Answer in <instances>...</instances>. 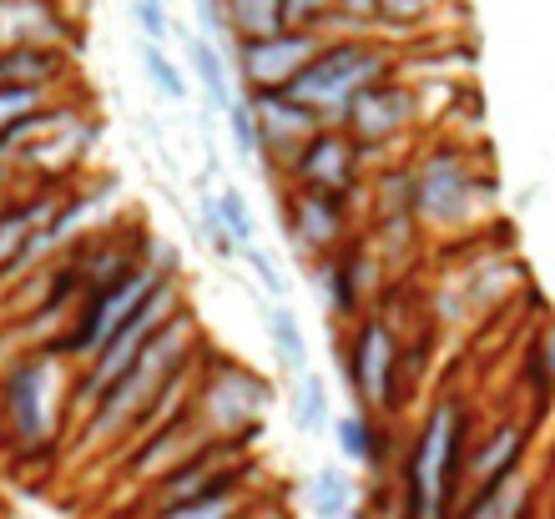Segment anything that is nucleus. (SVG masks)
I'll use <instances>...</instances> for the list:
<instances>
[{"instance_id":"1","label":"nucleus","mask_w":555,"mask_h":519,"mask_svg":"<svg viewBox=\"0 0 555 519\" xmlns=\"http://www.w3.org/2000/svg\"><path fill=\"white\" fill-rule=\"evenodd\" d=\"M460 454H465V414L439 404L424 418L410 459H404V519H444L460 490Z\"/></svg>"},{"instance_id":"2","label":"nucleus","mask_w":555,"mask_h":519,"mask_svg":"<svg viewBox=\"0 0 555 519\" xmlns=\"http://www.w3.org/2000/svg\"><path fill=\"white\" fill-rule=\"evenodd\" d=\"M188 313L167 317L157 328V338L142 348L132 359V368L112 384V389L96 399V424H91V433L96 439H106V433H117L121 424L132 414H142V408H152V399H157L167 384H172L182 368H188Z\"/></svg>"},{"instance_id":"3","label":"nucleus","mask_w":555,"mask_h":519,"mask_svg":"<svg viewBox=\"0 0 555 519\" xmlns=\"http://www.w3.org/2000/svg\"><path fill=\"white\" fill-rule=\"evenodd\" d=\"M384 72H389V56H384L379 46H364V41L328 46V51H319L304 72L293 76V87L283 96H293V102L308 106L313 116L349 112L353 96H364L374 81H384Z\"/></svg>"},{"instance_id":"4","label":"nucleus","mask_w":555,"mask_h":519,"mask_svg":"<svg viewBox=\"0 0 555 519\" xmlns=\"http://www.w3.org/2000/svg\"><path fill=\"white\" fill-rule=\"evenodd\" d=\"M167 283V273L162 268H146V262H137V268H127L121 277H112V283H91L87 298H81V317H76L72 338H66V353H102L106 338L121 328V317H132L137 308L152 298V288H162Z\"/></svg>"},{"instance_id":"5","label":"nucleus","mask_w":555,"mask_h":519,"mask_svg":"<svg viewBox=\"0 0 555 519\" xmlns=\"http://www.w3.org/2000/svg\"><path fill=\"white\" fill-rule=\"evenodd\" d=\"M167 317H177V293L172 283H162V288H152V298H146L142 308H137L132 317H121V328L106 338V348L91 359V378H87V399H102L112 384H117L127 368H132V359L142 353L152 338H157V328L167 323Z\"/></svg>"},{"instance_id":"6","label":"nucleus","mask_w":555,"mask_h":519,"mask_svg":"<svg viewBox=\"0 0 555 519\" xmlns=\"http://www.w3.org/2000/svg\"><path fill=\"white\" fill-rule=\"evenodd\" d=\"M5 418L21 444H41L56 424V368L51 363H21L5 378Z\"/></svg>"},{"instance_id":"7","label":"nucleus","mask_w":555,"mask_h":519,"mask_svg":"<svg viewBox=\"0 0 555 519\" xmlns=\"http://www.w3.org/2000/svg\"><path fill=\"white\" fill-rule=\"evenodd\" d=\"M313 56H319V41H313V36L283 30V36H268V41H248L243 56H237V66H243L253 91H288L293 76L304 72Z\"/></svg>"},{"instance_id":"8","label":"nucleus","mask_w":555,"mask_h":519,"mask_svg":"<svg viewBox=\"0 0 555 519\" xmlns=\"http://www.w3.org/2000/svg\"><path fill=\"white\" fill-rule=\"evenodd\" d=\"M268 399L273 393H268L263 378L243 374V368H222V374H212V384L203 393V418L207 429H243V424L263 414Z\"/></svg>"},{"instance_id":"9","label":"nucleus","mask_w":555,"mask_h":519,"mask_svg":"<svg viewBox=\"0 0 555 519\" xmlns=\"http://www.w3.org/2000/svg\"><path fill=\"white\" fill-rule=\"evenodd\" d=\"M349 374H353V389L359 399L374 408H384L395 399V338L384 323H364L359 338H353V353H349Z\"/></svg>"},{"instance_id":"10","label":"nucleus","mask_w":555,"mask_h":519,"mask_svg":"<svg viewBox=\"0 0 555 519\" xmlns=\"http://www.w3.org/2000/svg\"><path fill=\"white\" fill-rule=\"evenodd\" d=\"M353 172H359V146H353L344 131H319V137L304 146V157H298L304 187L323 192V197H338V192L353 182Z\"/></svg>"},{"instance_id":"11","label":"nucleus","mask_w":555,"mask_h":519,"mask_svg":"<svg viewBox=\"0 0 555 519\" xmlns=\"http://www.w3.org/2000/svg\"><path fill=\"white\" fill-rule=\"evenodd\" d=\"M410 112H414L410 91L389 87V81H374L364 96H353V106L344 116L359 131V142H384V137H399V131L410 127Z\"/></svg>"},{"instance_id":"12","label":"nucleus","mask_w":555,"mask_h":519,"mask_svg":"<svg viewBox=\"0 0 555 519\" xmlns=\"http://www.w3.org/2000/svg\"><path fill=\"white\" fill-rule=\"evenodd\" d=\"M414 203H420L424 217L450 222V217H460L469 207V172L450 157L424 161V172L414 177Z\"/></svg>"},{"instance_id":"13","label":"nucleus","mask_w":555,"mask_h":519,"mask_svg":"<svg viewBox=\"0 0 555 519\" xmlns=\"http://www.w3.org/2000/svg\"><path fill=\"white\" fill-rule=\"evenodd\" d=\"M248 106L258 116V131H263V152L283 142H313L319 137V116L298 106L293 96H283V91H253Z\"/></svg>"},{"instance_id":"14","label":"nucleus","mask_w":555,"mask_h":519,"mask_svg":"<svg viewBox=\"0 0 555 519\" xmlns=\"http://www.w3.org/2000/svg\"><path fill=\"white\" fill-rule=\"evenodd\" d=\"M338 232H344V207L338 197H323V192H304L298 203H293V237L313 252H328L338 243Z\"/></svg>"},{"instance_id":"15","label":"nucleus","mask_w":555,"mask_h":519,"mask_svg":"<svg viewBox=\"0 0 555 519\" xmlns=\"http://www.w3.org/2000/svg\"><path fill=\"white\" fill-rule=\"evenodd\" d=\"M520 454H526V429H500L480 444V454L469 459V475H475V490L485 484H500V479L520 475Z\"/></svg>"},{"instance_id":"16","label":"nucleus","mask_w":555,"mask_h":519,"mask_svg":"<svg viewBox=\"0 0 555 519\" xmlns=\"http://www.w3.org/2000/svg\"><path fill=\"white\" fill-rule=\"evenodd\" d=\"M222 11H228V26L248 41H268V36H283V0H222Z\"/></svg>"},{"instance_id":"17","label":"nucleus","mask_w":555,"mask_h":519,"mask_svg":"<svg viewBox=\"0 0 555 519\" xmlns=\"http://www.w3.org/2000/svg\"><path fill=\"white\" fill-rule=\"evenodd\" d=\"M526 499H530L526 479L511 475V479H500V484L475 490V499L460 509V519H526Z\"/></svg>"},{"instance_id":"18","label":"nucleus","mask_w":555,"mask_h":519,"mask_svg":"<svg viewBox=\"0 0 555 519\" xmlns=\"http://www.w3.org/2000/svg\"><path fill=\"white\" fill-rule=\"evenodd\" d=\"M192 66H197V81H203V91H207V102L218 106V112H228V106L237 102L233 96V76H228V61H222V51L212 41H192Z\"/></svg>"},{"instance_id":"19","label":"nucleus","mask_w":555,"mask_h":519,"mask_svg":"<svg viewBox=\"0 0 555 519\" xmlns=\"http://www.w3.org/2000/svg\"><path fill=\"white\" fill-rule=\"evenodd\" d=\"M268 333H273V348H278V359L288 363V374L304 378L308 374V343H304L298 317H293L283 303H273V308H268Z\"/></svg>"},{"instance_id":"20","label":"nucleus","mask_w":555,"mask_h":519,"mask_svg":"<svg viewBox=\"0 0 555 519\" xmlns=\"http://www.w3.org/2000/svg\"><path fill=\"white\" fill-rule=\"evenodd\" d=\"M157 519H248V505H243V484H237V490L203 494V499H188V505L157 509Z\"/></svg>"},{"instance_id":"21","label":"nucleus","mask_w":555,"mask_h":519,"mask_svg":"<svg viewBox=\"0 0 555 519\" xmlns=\"http://www.w3.org/2000/svg\"><path fill=\"white\" fill-rule=\"evenodd\" d=\"M353 490H349V479H344V469H319L313 475V484H308V505H313V515L319 519H349Z\"/></svg>"},{"instance_id":"22","label":"nucleus","mask_w":555,"mask_h":519,"mask_svg":"<svg viewBox=\"0 0 555 519\" xmlns=\"http://www.w3.org/2000/svg\"><path fill=\"white\" fill-rule=\"evenodd\" d=\"M36 212H41V207H15V212L0 217V273H11L15 258H21L26 243L36 237Z\"/></svg>"},{"instance_id":"23","label":"nucleus","mask_w":555,"mask_h":519,"mask_svg":"<svg viewBox=\"0 0 555 519\" xmlns=\"http://www.w3.org/2000/svg\"><path fill=\"white\" fill-rule=\"evenodd\" d=\"M137 56H142V72L152 76V87H157V96H167V102H188V81H182V72H177L172 61L162 56L152 41L137 46Z\"/></svg>"},{"instance_id":"24","label":"nucleus","mask_w":555,"mask_h":519,"mask_svg":"<svg viewBox=\"0 0 555 519\" xmlns=\"http://www.w3.org/2000/svg\"><path fill=\"white\" fill-rule=\"evenodd\" d=\"M298 429L323 433L328 429V389L319 374H304V393H298Z\"/></svg>"},{"instance_id":"25","label":"nucleus","mask_w":555,"mask_h":519,"mask_svg":"<svg viewBox=\"0 0 555 519\" xmlns=\"http://www.w3.org/2000/svg\"><path fill=\"white\" fill-rule=\"evenodd\" d=\"M218 217H222V228H228V237H233V243H248L253 247V232H258V222H253L248 203H243L233 187L218 192Z\"/></svg>"},{"instance_id":"26","label":"nucleus","mask_w":555,"mask_h":519,"mask_svg":"<svg viewBox=\"0 0 555 519\" xmlns=\"http://www.w3.org/2000/svg\"><path fill=\"white\" fill-rule=\"evenodd\" d=\"M222 116H228V127H233V146L243 152V157L263 152V131H258V116H253V106H248V102H233Z\"/></svg>"},{"instance_id":"27","label":"nucleus","mask_w":555,"mask_h":519,"mask_svg":"<svg viewBox=\"0 0 555 519\" xmlns=\"http://www.w3.org/2000/svg\"><path fill=\"white\" fill-rule=\"evenodd\" d=\"M132 21L142 30V41H152V46H162L172 36V15H167L162 0H132Z\"/></svg>"},{"instance_id":"28","label":"nucleus","mask_w":555,"mask_h":519,"mask_svg":"<svg viewBox=\"0 0 555 519\" xmlns=\"http://www.w3.org/2000/svg\"><path fill=\"white\" fill-rule=\"evenodd\" d=\"M338 444H344V454H349V459H359V464L379 459V454H374V433H369V424L359 414L338 418Z\"/></svg>"},{"instance_id":"29","label":"nucleus","mask_w":555,"mask_h":519,"mask_svg":"<svg viewBox=\"0 0 555 519\" xmlns=\"http://www.w3.org/2000/svg\"><path fill=\"white\" fill-rule=\"evenodd\" d=\"M197 5V26H203V41L218 46V36L228 30V11H222V0H192Z\"/></svg>"},{"instance_id":"30","label":"nucleus","mask_w":555,"mask_h":519,"mask_svg":"<svg viewBox=\"0 0 555 519\" xmlns=\"http://www.w3.org/2000/svg\"><path fill=\"white\" fill-rule=\"evenodd\" d=\"M248 262H253V268H258V277H263V288H268V293H278V288H283V277H278L273 258H268L263 247H248Z\"/></svg>"},{"instance_id":"31","label":"nucleus","mask_w":555,"mask_h":519,"mask_svg":"<svg viewBox=\"0 0 555 519\" xmlns=\"http://www.w3.org/2000/svg\"><path fill=\"white\" fill-rule=\"evenodd\" d=\"M545 374L555 378V328H551V338H545Z\"/></svg>"},{"instance_id":"32","label":"nucleus","mask_w":555,"mask_h":519,"mask_svg":"<svg viewBox=\"0 0 555 519\" xmlns=\"http://www.w3.org/2000/svg\"><path fill=\"white\" fill-rule=\"evenodd\" d=\"M353 519H359V515H353Z\"/></svg>"},{"instance_id":"33","label":"nucleus","mask_w":555,"mask_h":519,"mask_svg":"<svg viewBox=\"0 0 555 519\" xmlns=\"http://www.w3.org/2000/svg\"><path fill=\"white\" fill-rule=\"evenodd\" d=\"M349 519H353V515H349Z\"/></svg>"},{"instance_id":"34","label":"nucleus","mask_w":555,"mask_h":519,"mask_svg":"<svg viewBox=\"0 0 555 519\" xmlns=\"http://www.w3.org/2000/svg\"><path fill=\"white\" fill-rule=\"evenodd\" d=\"M248 519H253V515H248Z\"/></svg>"}]
</instances>
